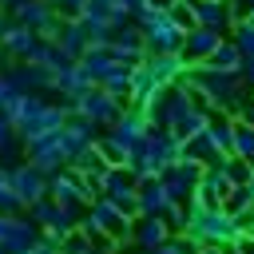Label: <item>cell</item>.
<instances>
[{
	"label": "cell",
	"instance_id": "obj_36",
	"mask_svg": "<svg viewBox=\"0 0 254 254\" xmlns=\"http://www.w3.org/2000/svg\"><path fill=\"white\" fill-rule=\"evenodd\" d=\"M246 24H250V28H254V12H250V16H246Z\"/></svg>",
	"mask_w": 254,
	"mask_h": 254
},
{
	"label": "cell",
	"instance_id": "obj_1",
	"mask_svg": "<svg viewBox=\"0 0 254 254\" xmlns=\"http://www.w3.org/2000/svg\"><path fill=\"white\" fill-rule=\"evenodd\" d=\"M198 246H234L238 242V226L234 218L222 210V206H198V202H187V230Z\"/></svg>",
	"mask_w": 254,
	"mask_h": 254
},
{
	"label": "cell",
	"instance_id": "obj_23",
	"mask_svg": "<svg viewBox=\"0 0 254 254\" xmlns=\"http://www.w3.org/2000/svg\"><path fill=\"white\" fill-rule=\"evenodd\" d=\"M99 91H107L111 99H127L131 95V67H123V64H115L107 75H103V83H99Z\"/></svg>",
	"mask_w": 254,
	"mask_h": 254
},
{
	"label": "cell",
	"instance_id": "obj_3",
	"mask_svg": "<svg viewBox=\"0 0 254 254\" xmlns=\"http://www.w3.org/2000/svg\"><path fill=\"white\" fill-rule=\"evenodd\" d=\"M194 103H202V99H198V95L179 79V83H167V87H163V91L143 107V115H147V123H151V127H159V131H175V123H179Z\"/></svg>",
	"mask_w": 254,
	"mask_h": 254
},
{
	"label": "cell",
	"instance_id": "obj_24",
	"mask_svg": "<svg viewBox=\"0 0 254 254\" xmlns=\"http://www.w3.org/2000/svg\"><path fill=\"white\" fill-rule=\"evenodd\" d=\"M16 151H20V139H16V127H12V115L0 107V167H12Z\"/></svg>",
	"mask_w": 254,
	"mask_h": 254
},
{
	"label": "cell",
	"instance_id": "obj_14",
	"mask_svg": "<svg viewBox=\"0 0 254 254\" xmlns=\"http://www.w3.org/2000/svg\"><path fill=\"white\" fill-rule=\"evenodd\" d=\"M226 36H218V32H210V28H190L187 36H183V48H179V56H183V64L187 67H194V64H206L210 60V52L222 44Z\"/></svg>",
	"mask_w": 254,
	"mask_h": 254
},
{
	"label": "cell",
	"instance_id": "obj_20",
	"mask_svg": "<svg viewBox=\"0 0 254 254\" xmlns=\"http://www.w3.org/2000/svg\"><path fill=\"white\" fill-rule=\"evenodd\" d=\"M75 64H79V71L87 75V83H91V87H99V83H103V75L115 67V60H111V52H107V48H87Z\"/></svg>",
	"mask_w": 254,
	"mask_h": 254
},
{
	"label": "cell",
	"instance_id": "obj_12",
	"mask_svg": "<svg viewBox=\"0 0 254 254\" xmlns=\"http://www.w3.org/2000/svg\"><path fill=\"white\" fill-rule=\"evenodd\" d=\"M147 131H151L147 115H143L139 107H127V111H123V115H119V119H115V123H111L103 135H111V139H115V143H119V147L131 155V151L143 143V135H147Z\"/></svg>",
	"mask_w": 254,
	"mask_h": 254
},
{
	"label": "cell",
	"instance_id": "obj_18",
	"mask_svg": "<svg viewBox=\"0 0 254 254\" xmlns=\"http://www.w3.org/2000/svg\"><path fill=\"white\" fill-rule=\"evenodd\" d=\"M143 67H147V75H151L159 87H167V83H179V79L187 75V64H183V56H147V60H143Z\"/></svg>",
	"mask_w": 254,
	"mask_h": 254
},
{
	"label": "cell",
	"instance_id": "obj_16",
	"mask_svg": "<svg viewBox=\"0 0 254 254\" xmlns=\"http://www.w3.org/2000/svg\"><path fill=\"white\" fill-rule=\"evenodd\" d=\"M194 28H210L218 36H226L234 28V12H230V0H198L194 4Z\"/></svg>",
	"mask_w": 254,
	"mask_h": 254
},
{
	"label": "cell",
	"instance_id": "obj_37",
	"mask_svg": "<svg viewBox=\"0 0 254 254\" xmlns=\"http://www.w3.org/2000/svg\"><path fill=\"white\" fill-rule=\"evenodd\" d=\"M0 16H4V0H0Z\"/></svg>",
	"mask_w": 254,
	"mask_h": 254
},
{
	"label": "cell",
	"instance_id": "obj_17",
	"mask_svg": "<svg viewBox=\"0 0 254 254\" xmlns=\"http://www.w3.org/2000/svg\"><path fill=\"white\" fill-rule=\"evenodd\" d=\"M171 238V230H167V222L163 218H147V214H139L135 222H131V242L139 246V250H155V246H163Z\"/></svg>",
	"mask_w": 254,
	"mask_h": 254
},
{
	"label": "cell",
	"instance_id": "obj_34",
	"mask_svg": "<svg viewBox=\"0 0 254 254\" xmlns=\"http://www.w3.org/2000/svg\"><path fill=\"white\" fill-rule=\"evenodd\" d=\"M115 254H147V250H139V246H135V250H123V246H119Z\"/></svg>",
	"mask_w": 254,
	"mask_h": 254
},
{
	"label": "cell",
	"instance_id": "obj_15",
	"mask_svg": "<svg viewBox=\"0 0 254 254\" xmlns=\"http://www.w3.org/2000/svg\"><path fill=\"white\" fill-rule=\"evenodd\" d=\"M230 190H234V183L222 175V167H202L198 187H194V202L198 206H222Z\"/></svg>",
	"mask_w": 254,
	"mask_h": 254
},
{
	"label": "cell",
	"instance_id": "obj_7",
	"mask_svg": "<svg viewBox=\"0 0 254 254\" xmlns=\"http://www.w3.org/2000/svg\"><path fill=\"white\" fill-rule=\"evenodd\" d=\"M123 111H127V103L111 99V95L99 91V87H87V91H79V95L71 99V115H83V119L95 123V127H111Z\"/></svg>",
	"mask_w": 254,
	"mask_h": 254
},
{
	"label": "cell",
	"instance_id": "obj_32",
	"mask_svg": "<svg viewBox=\"0 0 254 254\" xmlns=\"http://www.w3.org/2000/svg\"><path fill=\"white\" fill-rule=\"evenodd\" d=\"M242 83H246V91H254V60H242Z\"/></svg>",
	"mask_w": 254,
	"mask_h": 254
},
{
	"label": "cell",
	"instance_id": "obj_11",
	"mask_svg": "<svg viewBox=\"0 0 254 254\" xmlns=\"http://www.w3.org/2000/svg\"><path fill=\"white\" fill-rule=\"evenodd\" d=\"M8 175H12V190H16V198L24 202V210H28L32 202L48 198V175H40L32 163H12Z\"/></svg>",
	"mask_w": 254,
	"mask_h": 254
},
{
	"label": "cell",
	"instance_id": "obj_19",
	"mask_svg": "<svg viewBox=\"0 0 254 254\" xmlns=\"http://www.w3.org/2000/svg\"><path fill=\"white\" fill-rule=\"evenodd\" d=\"M56 48H60L67 60H79V56L91 48V40H87V32H83L79 20H64V28H60V36H56Z\"/></svg>",
	"mask_w": 254,
	"mask_h": 254
},
{
	"label": "cell",
	"instance_id": "obj_13",
	"mask_svg": "<svg viewBox=\"0 0 254 254\" xmlns=\"http://www.w3.org/2000/svg\"><path fill=\"white\" fill-rule=\"evenodd\" d=\"M167 206H171V194H167V187L159 183V175L135 183V218H139V214H147V218H163Z\"/></svg>",
	"mask_w": 254,
	"mask_h": 254
},
{
	"label": "cell",
	"instance_id": "obj_35",
	"mask_svg": "<svg viewBox=\"0 0 254 254\" xmlns=\"http://www.w3.org/2000/svg\"><path fill=\"white\" fill-rule=\"evenodd\" d=\"M246 187H250V190H254V167H250V179H246Z\"/></svg>",
	"mask_w": 254,
	"mask_h": 254
},
{
	"label": "cell",
	"instance_id": "obj_9",
	"mask_svg": "<svg viewBox=\"0 0 254 254\" xmlns=\"http://www.w3.org/2000/svg\"><path fill=\"white\" fill-rule=\"evenodd\" d=\"M198 175H202V167L198 163H190V159H175L163 175H159V183L167 187V194H171V202H194V187H198Z\"/></svg>",
	"mask_w": 254,
	"mask_h": 254
},
{
	"label": "cell",
	"instance_id": "obj_25",
	"mask_svg": "<svg viewBox=\"0 0 254 254\" xmlns=\"http://www.w3.org/2000/svg\"><path fill=\"white\" fill-rule=\"evenodd\" d=\"M95 151H99V159H103L107 167H127V159H131L111 135H99V139H95Z\"/></svg>",
	"mask_w": 254,
	"mask_h": 254
},
{
	"label": "cell",
	"instance_id": "obj_8",
	"mask_svg": "<svg viewBox=\"0 0 254 254\" xmlns=\"http://www.w3.org/2000/svg\"><path fill=\"white\" fill-rule=\"evenodd\" d=\"M40 238V226L28 214H0V254H28Z\"/></svg>",
	"mask_w": 254,
	"mask_h": 254
},
{
	"label": "cell",
	"instance_id": "obj_22",
	"mask_svg": "<svg viewBox=\"0 0 254 254\" xmlns=\"http://www.w3.org/2000/svg\"><path fill=\"white\" fill-rule=\"evenodd\" d=\"M87 87H91V83H87V75L79 71V64H67L64 71L52 75V91H56V95H67V103H71L79 91H87Z\"/></svg>",
	"mask_w": 254,
	"mask_h": 254
},
{
	"label": "cell",
	"instance_id": "obj_10",
	"mask_svg": "<svg viewBox=\"0 0 254 254\" xmlns=\"http://www.w3.org/2000/svg\"><path fill=\"white\" fill-rule=\"evenodd\" d=\"M99 198H107V202L119 206L127 218H135V175H131L127 167H107L103 187H99Z\"/></svg>",
	"mask_w": 254,
	"mask_h": 254
},
{
	"label": "cell",
	"instance_id": "obj_26",
	"mask_svg": "<svg viewBox=\"0 0 254 254\" xmlns=\"http://www.w3.org/2000/svg\"><path fill=\"white\" fill-rule=\"evenodd\" d=\"M198 250H202V246H198L190 234H171V238H167L163 246H155L151 254H198Z\"/></svg>",
	"mask_w": 254,
	"mask_h": 254
},
{
	"label": "cell",
	"instance_id": "obj_31",
	"mask_svg": "<svg viewBox=\"0 0 254 254\" xmlns=\"http://www.w3.org/2000/svg\"><path fill=\"white\" fill-rule=\"evenodd\" d=\"M234 119H242L246 127H254V95H246V103L238 107V115H234Z\"/></svg>",
	"mask_w": 254,
	"mask_h": 254
},
{
	"label": "cell",
	"instance_id": "obj_6",
	"mask_svg": "<svg viewBox=\"0 0 254 254\" xmlns=\"http://www.w3.org/2000/svg\"><path fill=\"white\" fill-rule=\"evenodd\" d=\"M36 226H40V234H56V238H64V234H71L75 226H79V206H60V202H52V198H40V202H32L28 210H24Z\"/></svg>",
	"mask_w": 254,
	"mask_h": 254
},
{
	"label": "cell",
	"instance_id": "obj_30",
	"mask_svg": "<svg viewBox=\"0 0 254 254\" xmlns=\"http://www.w3.org/2000/svg\"><path fill=\"white\" fill-rule=\"evenodd\" d=\"M60 254H95V246H91V242H87V234L75 226L71 234H64V238H60Z\"/></svg>",
	"mask_w": 254,
	"mask_h": 254
},
{
	"label": "cell",
	"instance_id": "obj_2",
	"mask_svg": "<svg viewBox=\"0 0 254 254\" xmlns=\"http://www.w3.org/2000/svg\"><path fill=\"white\" fill-rule=\"evenodd\" d=\"M179 159V139L171 135V131H159V127H151L147 135H143V143L131 151V159H127V171L135 175V183L139 179H151V175H163L171 163Z\"/></svg>",
	"mask_w": 254,
	"mask_h": 254
},
{
	"label": "cell",
	"instance_id": "obj_5",
	"mask_svg": "<svg viewBox=\"0 0 254 254\" xmlns=\"http://www.w3.org/2000/svg\"><path fill=\"white\" fill-rule=\"evenodd\" d=\"M131 222L135 218H127L119 206H111L107 198H95V202H87V210L79 218V230H99L115 242H131Z\"/></svg>",
	"mask_w": 254,
	"mask_h": 254
},
{
	"label": "cell",
	"instance_id": "obj_33",
	"mask_svg": "<svg viewBox=\"0 0 254 254\" xmlns=\"http://www.w3.org/2000/svg\"><path fill=\"white\" fill-rule=\"evenodd\" d=\"M234 250H238V254H254V234H238Z\"/></svg>",
	"mask_w": 254,
	"mask_h": 254
},
{
	"label": "cell",
	"instance_id": "obj_28",
	"mask_svg": "<svg viewBox=\"0 0 254 254\" xmlns=\"http://www.w3.org/2000/svg\"><path fill=\"white\" fill-rule=\"evenodd\" d=\"M254 206V190L250 187H234L230 194H226V202H222V210L234 218V214H242V210H250Z\"/></svg>",
	"mask_w": 254,
	"mask_h": 254
},
{
	"label": "cell",
	"instance_id": "obj_27",
	"mask_svg": "<svg viewBox=\"0 0 254 254\" xmlns=\"http://www.w3.org/2000/svg\"><path fill=\"white\" fill-rule=\"evenodd\" d=\"M218 167H222V175H226V179H230L234 187H246V179H250V163H246V159L222 155V163H218Z\"/></svg>",
	"mask_w": 254,
	"mask_h": 254
},
{
	"label": "cell",
	"instance_id": "obj_4",
	"mask_svg": "<svg viewBox=\"0 0 254 254\" xmlns=\"http://www.w3.org/2000/svg\"><path fill=\"white\" fill-rule=\"evenodd\" d=\"M135 28L143 32V48H147V56H179V48H183V32L175 28V20H171L167 12L151 8Z\"/></svg>",
	"mask_w": 254,
	"mask_h": 254
},
{
	"label": "cell",
	"instance_id": "obj_29",
	"mask_svg": "<svg viewBox=\"0 0 254 254\" xmlns=\"http://www.w3.org/2000/svg\"><path fill=\"white\" fill-rule=\"evenodd\" d=\"M230 40H234V48L242 52V60H254V28H250L246 20H238V24L230 28Z\"/></svg>",
	"mask_w": 254,
	"mask_h": 254
},
{
	"label": "cell",
	"instance_id": "obj_21",
	"mask_svg": "<svg viewBox=\"0 0 254 254\" xmlns=\"http://www.w3.org/2000/svg\"><path fill=\"white\" fill-rule=\"evenodd\" d=\"M202 67H210V71H222V75H238L242 71V52L234 48V40L226 36L214 52H210V60L202 64Z\"/></svg>",
	"mask_w": 254,
	"mask_h": 254
}]
</instances>
